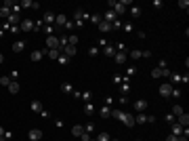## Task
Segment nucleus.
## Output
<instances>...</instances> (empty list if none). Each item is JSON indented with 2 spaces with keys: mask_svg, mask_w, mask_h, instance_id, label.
Returning <instances> with one entry per match:
<instances>
[{
  "mask_svg": "<svg viewBox=\"0 0 189 141\" xmlns=\"http://www.w3.org/2000/svg\"><path fill=\"white\" fill-rule=\"evenodd\" d=\"M11 82H13V80H11V76H2V78H0V84H2V87H8Z\"/></svg>",
  "mask_w": 189,
  "mask_h": 141,
  "instance_id": "obj_39",
  "label": "nucleus"
},
{
  "mask_svg": "<svg viewBox=\"0 0 189 141\" xmlns=\"http://www.w3.org/2000/svg\"><path fill=\"white\" fill-rule=\"evenodd\" d=\"M170 78H172V82H175V84L183 80V76H181V74H170Z\"/></svg>",
  "mask_w": 189,
  "mask_h": 141,
  "instance_id": "obj_43",
  "label": "nucleus"
},
{
  "mask_svg": "<svg viewBox=\"0 0 189 141\" xmlns=\"http://www.w3.org/2000/svg\"><path fill=\"white\" fill-rule=\"evenodd\" d=\"M172 114H175V118H177V116H181V114H185V112H183V105H179V103H177V105H172Z\"/></svg>",
  "mask_w": 189,
  "mask_h": 141,
  "instance_id": "obj_28",
  "label": "nucleus"
},
{
  "mask_svg": "<svg viewBox=\"0 0 189 141\" xmlns=\"http://www.w3.org/2000/svg\"><path fill=\"white\" fill-rule=\"evenodd\" d=\"M84 112H86V114H93V112H94V105L91 103V101H86V105H84Z\"/></svg>",
  "mask_w": 189,
  "mask_h": 141,
  "instance_id": "obj_40",
  "label": "nucleus"
},
{
  "mask_svg": "<svg viewBox=\"0 0 189 141\" xmlns=\"http://www.w3.org/2000/svg\"><path fill=\"white\" fill-rule=\"evenodd\" d=\"M82 133H84V126H82V124H76V126L72 129V135H74V137H80Z\"/></svg>",
  "mask_w": 189,
  "mask_h": 141,
  "instance_id": "obj_22",
  "label": "nucleus"
},
{
  "mask_svg": "<svg viewBox=\"0 0 189 141\" xmlns=\"http://www.w3.org/2000/svg\"><path fill=\"white\" fill-rule=\"evenodd\" d=\"M122 30H124V32H128V34H130V32H133V30H135V28H133V23H122Z\"/></svg>",
  "mask_w": 189,
  "mask_h": 141,
  "instance_id": "obj_42",
  "label": "nucleus"
},
{
  "mask_svg": "<svg viewBox=\"0 0 189 141\" xmlns=\"http://www.w3.org/2000/svg\"><path fill=\"white\" fill-rule=\"evenodd\" d=\"M42 30H44V34L53 36V25H42Z\"/></svg>",
  "mask_w": 189,
  "mask_h": 141,
  "instance_id": "obj_48",
  "label": "nucleus"
},
{
  "mask_svg": "<svg viewBox=\"0 0 189 141\" xmlns=\"http://www.w3.org/2000/svg\"><path fill=\"white\" fill-rule=\"evenodd\" d=\"M135 74H137V70H135V67H128V70H126V78H133Z\"/></svg>",
  "mask_w": 189,
  "mask_h": 141,
  "instance_id": "obj_45",
  "label": "nucleus"
},
{
  "mask_svg": "<svg viewBox=\"0 0 189 141\" xmlns=\"http://www.w3.org/2000/svg\"><path fill=\"white\" fill-rule=\"evenodd\" d=\"M61 53H63V55H67V57H74V55H76V47H72V44H65V47L61 48Z\"/></svg>",
  "mask_w": 189,
  "mask_h": 141,
  "instance_id": "obj_13",
  "label": "nucleus"
},
{
  "mask_svg": "<svg viewBox=\"0 0 189 141\" xmlns=\"http://www.w3.org/2000/svg\"><path fill=\"white\" fill-rule=\"evenodd\" d=\"M4 133H6V131H4V129L0 126V137H4Z\"/></svg>",
  "mask_w": 189,
  "mask_h": 141,
  "instance_id": "obj_58",
  "label": "nucleus"
},
{
  "mask_svg": "<svg viewBox=\"0 0 189 141\" xmlns=\"http://www.w3.org/2000/svg\"><path fill=\"white\" fill-rule=\"evenodd\" d=\"M116 19H118V15H116L111 8H109V11H105V19H103V21H107V23H114Z\"/></svg>",
  "mask_w": 189,
  "mask_h": 141,
  "instance_id": "obj_14",
  "label": "nucleus"
},
{
  "mask_svg": "<svg viewBox=\"0 0 189 141\" xmlns=\"http://www.w3.org/2000/svg\"><path fill=\"white\" fill-rule=\"evenodd\" d=\"M128 57H133V59H141V51H137V48H133V51L128 53Z\"/></svg>",
  "mask_w": 189,
  "mask_h": 141,
  "instance_id": "obj_38",
  "label": "nucleus"
},
{
  "mask_svg": "<svg viewBox=\"0 0 189 141\" xmlns=\"http://www.w3.org/2000/svg\"><path fill=\"white\" fill-rule=\"evenodd\" d=\"M46 48L48 51H59V38L57 36H46Z\"/></svg>",
  "mask_w": 189,
  "mask_h": 141,
  "instance_id": "obj_3",
  "label": "nucleus"
},
{
  "mask_svg": "<svg viewBox=\"0 0 189 141\" xmlns=\"http://www.w3.org/2000/svg\"><path fill=\"white\" fill-rule=\"evenodd\" d=\"M55 23H57L59 28H65V23H67V17H65V15H55Z\"/></svg>",
  "mask_w": 189,
  "mask_h": 141,
  "instance_id": "obj_15",
  "label": "nucleus"
},
{
  "mask_svg": "<svg viewBox=\"0 0 189 141\" xmlns=\"http://www.w3.org/2000/svg\"><path fill=\"white\" fill-rule=\"evenodd\" d=\"M30 107H32V112H38V114H40V112H42V103H40V101H38V99H34V101H32V105H30Z\"/></svg>",
  "mask_w": 189,
  "mask_h": 141,
  "instance_id": "obj_21",
  "label": "nucleus"
},
{
  "mask_svg": "<svg viewBox=\"0 0 189 141\" xmlns=\"http://www.w3.org/2000/svg\"><path fill=\"white\" fill-rule=\"evenodd\" d=\"M170 76V72H168V67H153L151 70V78H168Z\"/></svg>",
  "mask_w": 189,
  "mask_h": 141,
  "instance_id": "obj_2",
  "label": "nucleus"
},
{
  "mask_svg": "<svg viewBox=\"0 0 189 141\" xmlns=\"http://www.w3.org/2000/svg\"><path fill=\"white\" fill-rule=\"evenodd\" d=\"M128 13H130L133 17H141V8H139V6H130V8H128Z\"/></svg>",
  "mask_w": 189,
  "mask_h": 141,
  "instance_id": "obj_30",
  "label": "nucleus"
},
{
  "mask_svg": "<svg viewBox=\"0 0 189 141\" xmlns=\"http://www.w3.org/2000/svg\"><path fill=\"white\" fill-rule=\"evenodd\" d=\"M111 103H114V97H107V99H105V105H109V107H111Z\"/></svg>",
  "mask_w": 189,
  "mask_h": 141,
  "instance_id": "obj_55",
  "label": "nucleus"
},
{
  "mask_svg": "<svg viewBox=\"0 0 189 141\" xmlns=\"http://www.w3.org/2000/svg\"><path fill=\"white\" fill-rule=\"evenodd\" d=\"M8 15H11V8L2 4V6H0V17H2V19H8Z\"/></svg>",
  "mask_w": 189,
  "mask_h": 141,
  "instance_id": "obj_26",
  "label": "nucleus"
},
{
  "mask_svg": "<svg viewBox=\"0 0 189 141\" xmlns=\"http://www.w3.org/2000/svg\"><path fill=\"white\" fill-rule=\"evenodd\" d=\"M8 76H11V80H17V78H19V72H17V70H13Z\"/></svg>",
  "mask_w": 189,
  "mask_h": 141,
  "instance_id": "obj_51",
  "label": "nucleus"
},
{
  "mask_svg": "<svg viewBox=\"0 0 189 141\" xmlns=\"http://www.w3.org/2000/svg\"><path fill=\"white\" fill-rule=\"evenodd\" d=\"M172 89H175V87H172L170 82H164V84H162V87L158 89V93H160V97H164V99H168V97L172 95Z\"/></svg>",
  "mask_w": 189,
  "mask_h": 141,
  "instance_id": "obj_1",
  "label": "nucleus"
},
{
  "mask_svg": "<svg viewBox=\"0 0 189 141\" xmlns=\"http://www.w3.org/2000/svg\"><path fill=\"white\" fill-rule=\"evenodd\" d=\"M78 42H80V38H78L76 34H69V36H67V44H72V47H76Z\"/></svg>",
  "mask_w": 189,
  "mask_h": 141,
  "instance_id": "obj_24",
  "label": "nucleus"
},
{
  "mask_svg": "<svg viewBox=\"0 0 189 141\" xmlns=\"http://www.w3.org/2000/svg\"><path fill=\"white\" fill-rule=\"evenodd\" d=\"M120 93L126 97V95L130 93V84H128V82H122V87H120Z\"/></svg>",
  "mask_w": 189,
  "mask_h": 141,
  "instance_id": "obj_29",
  "label": "nucleus"
},
{
  "mask_svg": "<svg viewBox=\"0 0 189 141\" xmlns=\"http://www.w3.org/2000/svg\"><path fill=\"white\" fill-rule=\"evenodd\" d=\"M19 30H23V32H34V21H32V19H23L21 25H19Z\"/></svg>",
  "mask_w": 189,
  "mask_h": 141,
  "instance_id": "obj_7",
  "label": "nucleus"
},
{
  "mask_svg": "<svg viewBox=\"0 0 189 141\" xmlns=\"http://www.w3.org/2000/svg\"><path fill=\"white\" fill-rule=\"evenodd\" d=\"M23 48H25V42H23V40H17V42L13 44V51H15V53H21Z\"/></svg>",
  "mask_w": 189,
  "mask_h": 141,
  "instance_id": "obj_23",
  "label": "nucleus"
},
{
  "mask_svg": "<svg viewBox=\"0 0 189 141\" xmlns=\"http://www.w3.org/2000/svg\"><path fill=\"white\" fill-rule=\"evenodd\" d=\"M19 4H21V8H40V4L38 2H32V0H21Z\"/></svg>",
  "mask_w": 189,
  "mask_h": 141,
  "instance_id": "obj_10",
  "label": "nucleus"
},
{
  "mask_svg": "<svg viewBox=\"0 0 189 141\" xmlns=\"http://www.w3.org/2000/svg\"><path fill=\"white\" fill-rule=\"evenodd\" d=\"M179 6H181L183 11H187V8H189V2H187V0H179Z\"/></svg>",
  "mask_w": 189,
  "mask_h": 141,
  "instance_id": "obj_47",
  "label": "nucleus"
},
{
  "mask_svg": "<svg viewBox=\"0 0 189 141\" xmlns=\"http://www.w3.org/2000/svg\"><path fill=\"white\" fill-rule=\"evenodd\" d=\"M120 122H124V124L130 129V126H135V116H133L130 112H124V116H122V120H120Z\"/></svg>",
  "mask_w": 189,
  "mask_h": 141,
  "instance_id": "obj_6",
  "label": "nucleus"
},
{
  "mask_svg": "<svg viewBox=\"0 0 189 141\" xmlns=\"http://www.w3.org/2000/svg\"><path fill=\"white\" fill-rule=\"evenodd\" d=\"M135 122H137V124H143V122H147V116H145V114H137Z\"/></svg>",
  "mask_w": 189,
  "mask_h": 141,
  "instance_id": "obj_37",
  "label": "nucleus"
},
{
  "mask_svg": "<svg viewBox=\"0 0 189 141\" xmlns=\"http://www.w3.org/2000/svg\"><path fill=\"white\" fill-rule=\"evenodd\" d=\"M61 91H63V93H74V87H72L69 82H63V84H61Z\"/></svg>",
  "mask_w": 189,
  "mask_h": 141,
  "instance_id": "obj_32",
  "label": "nucleus"
},
{
  "mask_svg": "<svg viewBox=\"0 0 189 141\" xmlns=\"http://www.w3.org/2000/svg\"><path fill=\"white\" fill-rule=\"evenodd\" d=\"M44 55H48L50 59H57V57L61 55V51H48V48H46V53H44Z\"/></svg>",
  "mask_w": 189,
  "mask_h": 141,
  "instance_id": "obj_36",
  "label": "nucleus"
},
{
  "mask_svg": "<svg viewBox=\"0 0 189 141\" xmlns=\"http://www.w3.org/2000/svg\"><path fill=\"white\" fill-rule=\"evenodd\" d=\"M88 19H91L93 23H99V21H101V15H97V13H93V15H88Z\"/></svg>",
  "mask_w": 189,
  "mask_h": 141,
  "instance_id": "obj_41",
  "label": "nucleus"
},
{
  "mask_svg": "<svg viewBox=\"0 0 189 141\" xmlns=\"http://www.w3.org/2000/svg\"><path fill=\"white\" fill-rule=\"evenodd\" d=\"M88 55H93V57L94 55H99V47H91L88 48Z\"/></svg>",
  "mask_w": 189,
  "mask_h": 141,
  "instance_id": "obj_50",
  "label": "nucleus"
},
{
  "mask_svg": "<svg viewBox=\"0 0 189 141\" xmlns=\"http://www.w3.org/2000/svg\"><path fill=\"white\" fill-rule=\"evenodd\" d=\"M88 19V13L82 11V8H76L74 11V21H86Z\"/></svg>",
  "mask_w": 189,
  "mask_h": 141,
  "instance_id": "obj_4",
  "label": "nucleus"
},
{
  "mask_svg": "<svg viewBox=\"0 0 189 141\" xmlns=\"http://www.w3.org/2000/svg\"><path fill=\"white\" fill-rule=\"evenodd\" d=\"M99 114H101V118H111V107L109 105H103Z\"/></svg>",
  "mask_w": 189,
  "mask_h": 141,
  "instance_id": "obj_18",
  "label": "nucleus"
},
{
  "mask_svg": "<svg viewBox=\"0 0 189 141\" xmlns=\"http://www.w3.org/2000/svg\"><path fill=\"white\" fill-rule=\"evenodd\" d=\"M8 23H13V28H15V23H19V15L11 13V15H8Z\"/></svg>",
  "mask_w": 189,
  "mask_h": 141,
  "instance_id": "obj_35",
  "label": "nucleus"
},
{
  "mask_svg": "<svg viewBox=\"0 0 189 141\" xmlns=\"http://www.w3.org/2000/svg\"><path fill=\"white\" fill-rule=\"evenodd\" d=\"M97 25H99V32H103V34L111 32V23H107V21H103V19H101V21H99Z\"/></svg>",
  "mask_w": 189,
  "mask_h": 141,
  "instance_id": "obj_11",
  "label": "nucleus"
},
{
  "mask_svg": "<svg viewBox=\"0 0 189 141\" xmlns=\"http://www.w3.org/2000/svg\"><path fill=\"white\" fill-rule=\"evenodd\" d=\"M2 63H4V57H2V55H0V65H2Z\"/></svg>",
  "mask_w": 189,
  "mask_h": 141,
  "instance_id": "obj_59",
  "label": "nucleus"
},
{
  "mask_svg": "<svg viewBox=\"0 0 189 141\" xmlns=\"http://www.w3.org/2000/svg\"><path fill=\"white\" fill-rule=\"evenodd\" d=\"M19 11H21V4H19V2H13V4H11V13L19 15Z\"/></svg>",
  "mask_w": 189,
  "mask_h": 141,
  "instance_id": "obj_34",
  "label": "nucleus"
},
{
  "mask_svg": "<svg viewBox=\"0 0 189 141\" xmlns=\"http://www.w3.org/2000/svg\"><path fill=\"white\" fill-rule=\"evenodd\" d=\"M153 8H162V0H153Z\"/></svg>",
  "mask_w": 189,
  "mask_h": 141,
  "instance_id": "obj_54",
  "label": "nucleus"
},
{
  "mask_svg": "<svg viewBox=\"0 0 189 141\" xmlns=\"http://www.w3.org/2000/svg\"><path fill=\"white\" fill-rule=\"evenodd\" d=\"M55 126L57 129H63V120H55Z\"/></svg>",
  "mask_w": 189,
  "mask_h": 141,
  "instance_id": "obj_56",
  "label": "nucleus"
},
{
  "mask_svg": "<svg viewBox=\"0 0 189 141\" xmlns=\"http://www.w3.org/2000/svg\"><path fill=\"white\" fill-rule=\"evenodd\" d=\"M97 141H111V137H109V133L101 131V133H99V137H97Z\"/></svg>",
  "mask_w": 189,
  "mask_h": 141,
  "instance_id": "obj_33",
  "label": "nucleus"
},
{
  "mask_svg": "<svg viewBox=\"0 0 189 141\" xmlns=\"http://www.w3.org/2000/svg\"><path fill=\"white\" fill-rule=\"evenodd\" d=\"M177 124H181L183 129H187V124H189V116H187V114H181V116H177Z\"/></svg>",
  "mask_w": 189,
  "mask_h": 141,
  "instance_id": "obj_12",
  "label": "nucleus"
},
{
  "mask_svg": "<svg viewBox=\"0 0 189 141\" xmlns=\"http://www.w3.org/2000/svg\"><path fill=\"white\" fill-rule=\"evenodd\" d=\"M135 141H141V139H135Z\"/></svg>",
  "mask_w": 189,
  "mask_h": 141,
  "instance_id": "obj_61",
  "label": "nucleus"
},
{
  "mask_svg": "<svg viewBox=\"0 0 189 141\" xmlns=\"http://www.w3.org/2000/svg\"><path fill=\"white\" fill-rule=\"evenodd\" d=\"M6 89H8V93H11V95H17V93H19V82H17V80H13Z\"/></svg>",
  "mask_w": 189,
  "mask_h": 141,
  "instance_id": "obj_17",
  "label": "nucleus"
},
{
  "mask_svg": "<svg viewBox=\"0 0 189 141\" xmlns=\"http://www.w3.org/2000/svg\"><path fill=\"white\" fill-rule=\"evenodd\" d=\"M181 95H183V91H179V89H172V95H170V97H175V99H179Z\"/></svg>",
  "mask_w": 189,
  "mask_h": 141,
  "instance_id": "obj_49",
  "label": "nucleus"
},
{
  "mask_svg": "<svg viewBox=\"0 0 189 141\" xmlns=\"http://www.w3.org/2000/svg\"><path fill=\"white\" fill-rule=\"evenodd\" d=\"M42 57H44V51H34L32 53V61H40Z\"/></svg>",
  "mask_w": 189,
  "mask_h": 141,
  "instance_id": "obj_27",
  "label": "nucleus"
},
{
  "mask_svg": "<svg viewBox=\"0 0 189 141\" xmlns=\"http://www.w3.org/2000/svg\"><path fill=\"white\" fill-rule=\"evenodd\" d=\"M183 133H185V129H183L181 124H177V122H175V124H172V135H177V137H181Z\"/></svg>",
  "mask_w": 189,
  "mask_h": 141,
  "instance_id": "obj_19",
  "label": "nucleus"
},
{
  "mask_svg": "<svg viewBox=\"0 0 189 141\" xmlns=\"http://www.w3.org/2000/svg\"><path fill=\"white\" fill-rule=\"evenodd\" d=\"M57 61H59V63H61V65H67V63H69V57H67V55H63V53H61V55H59V57H57Z\"/></svg>",
  "mask_w": 189,
  "mask_h": 141,
  "instance_id": "obj_31",
  "label": "nucleus"
},
{
  "mask_svg": "<svg viewBox=\"0 0 189 141\" xmlns=\"http://www.w3.org/2000/svg\"><path fill=\"white\" fill-rule=\"evenodd\" d=\"M114 61H116L118 65H124V63L128 61V53H118V51H116V55H114Z\"/></svg>",
  "mask_w": 189,
  "mask_h": 141,
  "instance_id": "obj_5",
  "label": "nucleus"
},
{
  "mask_svg": "<svg viewBox=\"0 0 189 141\" xmlns=\"http://www.w3.org/2000/svg\"><path fill=\"white\" fill-rule=\"evenodd\" d=\"M27 137H30V141H40L42 139V131H40V129H32V131L27 133Z\"/></svg>",
  "mask_w": 189,
  "mask_h": 141,
  "instance_id": "obj_8",
  "label": "nucleus"
},
{
  "mask_svg": "<svg viewBox=\"0 0 189 141\" xmlns=\"http://www.w3.org/2000/svg\"><path fill=\"white\" fill-rule=\"evenodd\" d=\"M42 21H44V25H50V23H55V15H53L50 11H46V13H44V17H42Z\"/></svg>",
  "mask_w": 189,
  "mask_h": 141,
  "instance_id": "obj_16",
  "label": "nucleus"
},
{
  "mask_svg": "<svg viewBox=\"0 0 189 141\" xmlns=\"http://www.w3.org/2000/svg\"><path fill=\"white\" fill-rule=\"evenodd\" d=\"M120 28H122V21H120V19H116V21L111 23V30H120Z\"/></svg>",
  "mask_w": 189,
  "mask_h": 141,
  "instance_id": "obj_44",
  "label": "nucleus"
},
{
  "mask_svg": "<svg viewBox=\"0 0 189 141\" xmlns=\"http://www.w3.org/2000/svg\"><path fill=\"white\" fill-rule=\"evenodd\" d=\"M103 55H107V57H114V55H116V47H114V44H107V47L103 48Z\"/></svg>",
  "mask_w": 189,
  "mask_h": 141,
  "instance_id": "obj_20",
  "label": "nucleus"
},
{
  "mask_svg": "<svg viewBox=\"0 0 189 141\" xmlns=\"http://www.w3.org/2000/svg\"><path fill=\"white\" fill-rule=\"evenodd\" d=\"M166 141H179V137H177V135H172V133H170V135H168V137H166Z\"/></svg>",
  "mask_w": 189,
  "mask_h": 141,
  "instance_id": "obj_53",
  "label": "nucleus"
},
{
  "mask_svg": "<svg viewBox=\"0 0 189 141\" xmlns=\"http://www.w3.org/2000/svg\"><path fill=\"white\" fill-rule=\"evenodd\" d=\"M166 122H172V124L177 122V118H175V114H172V112H170V114H166Z\"/></svg>",
  "mask_w": 189,
  "mask_h": 141,
  "instance_id": "obj_46",
  "label": "nucleus"
},
{
  "mask_svg": "<svg viewBox=\"0 0 189 141\" xmlns=\"http://www.w3.org/2000/svg\"><path fill=\"white\" fill-rule=\"evenodd\" d=\"M122 116H124V112H122V110H116V107H111V118H116V120H122Z\"/></svg>",
  "mask_w": 189,
  "mask_h": 141,
  "instance_id": "obj_25",
  "label": "nucleus"
},
{
  "mask_svg": "<svg viewBox=\"0 0 189 141\" xmlns=\"http://www.w3.org/2000/svg\"><path fill=\"white\" fill-rule=\"evenodd\" d=\"M135 110H137L139 114H143V112L147 110V101H145V99H137V101H135Z\"/></svg>",
  "mask_w": 189,
  "mask_h": 141,
  "instance_id": "obj_9",
  "label": "nucleus"
},
{
  "mask_svg": "<svg viewBox=\"0 0 189 141\" xmlns=\"http://www.w3.org/2000/svg\"><path fill=\"white\" fill-rule=\"evenodd\" d=\"M80 99H84V101H91V93H84L82 97H80Z\"/></svg>",
  "mask_w": 189,
  "mask_h": 141,
  "instance_id": "obj_57",
  "label": "nucleus"
},
{
  "mask_svg": "<svg viewBox=\"0 0 189 141\" xmlns=\"http://www.w3.org/2000/svg\"><path fill=\"white\" fill-rule=\"evenodd\" d=\"M0 141H8V139H4V137H0Z\"/></svg>",
  "mask_w": 189,
  "mask_h": 141,
  "instance_id": "obj_60",
  "label": "nucleus"
},
{
  "mask_svg": "<svg viewBox=\"0 0 189 141\" xmlns=\"http://www.w3.org/2000/svg\"><path fill=\"white\" fill-rule=\"evenodd\" d=\"M141 57L143 59H149L151 57V51H141Z\"/></svg>",
  "mask_w": 189,
  "mask_h": 141,
  "instance_id": "obj_52",
  "label": "nucleus"
}]
</instances>
